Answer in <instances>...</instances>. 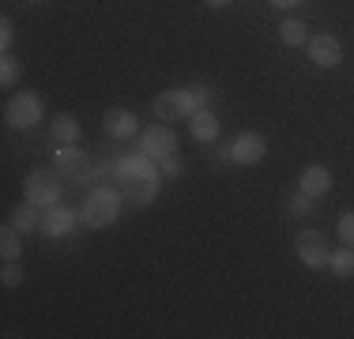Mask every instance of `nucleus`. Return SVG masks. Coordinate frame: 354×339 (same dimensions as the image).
Here are the masks:
<instances>
[{
    "mask_svg": "<svg viewBox=\"0 0 354 339\" xmlns=\"http://www.w3.org/2000/svg\"><path fill=\"white\" fill-rule=\"evenodd\" d=\"M140 151L147 158H155V163H162V158H174L177 155V132L170 125H147L140 136Z\"/></svg>",
    "mask_w": 354,
    "mask_h": 339,
    "instance_id": "20e7f679",
    "label": "nucleus"
},
{
    "mask_svg": "<svg viewBox=\"0 0 354 339\" xmlns=\"http://www.w3.org/2000/svg\"><path fill=\"white\" fill-rule=\"evenodd\" d=\"M275 8H294V4H301V0H272Z\"/></svg>",
    "mask_w": 354,
    "mask_h": 339,
    "instance_id": "bb28decb",
    "label": "nucleus"
},
{
    "mask_svg": "<svg viewBox=\"0 0 354 339\" xmlns=\"http://www.w3.org/2000/svg\"><path fill=\"white\" fill-rule=\"evenodd\" d=\"M12 38H15V27H12V19H8V15H4V19H0V46H12Z\"/></svg>",
    "mask_w": 354,
    "mask_h": 339,
    "instance_id": "393cba45",
    "label": "nucleus"
},
{
    "mask_svg": "<svg viewBox=\"0 0 354 339\" xmlns=\"http://www.w3.org/2000/svg\"><path fill=\"white\" fill-rule=\"evenodd\" d=\"M41 121V98L30 95V91H23V95H15L8 102V125L12 129H35Z\"/></svg>",
    "mask_w": 354,
    "mask_h": 339,
    "instance_id": "0eeeda50",
    "label": "nucleus"
},
{
    "mask_svg": "<svg viewBox=\"0 0 354 339\" xmlns=\"http://www.w3.org/2000/svg\"><path fill=\"white\" fill-rule=\"evenodd\" d=\"M155 113H158V121H181L185 117L181 91H162V95L155 98Z\"/></svg>",
    "mask_w": 354,
    "mask_h": 339,
    "instance_id": "2eb2a0df",
    "label": "nucleus"
},
{
    "mask_svg": "<svg viewBox=\"0 0 354 339\" xmlns=\"http://www.w3.org/2000/svg\"><path fill=\"white\" fill-rule=\"evenodd\" d=\"M290 211H294V215H309V211H313V196L298 189V192L290 196Z\"/></svg>",
    "mask_w": 354,
    "mask_h": 339,
    "instance_id": "412c9836",
    "label": "nucleus"
},
{
    "mask_svg": "<svg viewBox=\"0 0 354 339\" xmlns=\"http://www.w3.org/2000/svg\"><path fill=\"white\" fill-rule=\"evenodd\" d=\"M53 170L64 177V181H75V185L91 181V163H87V155H83V151L75 147V143H64V147L57 151Z\"/></svg>",
    "mask_w": 354,
    "mask_h": 339,
    "instance_id": "423d86ee",
    "label": "nucleus"
},
{
    "mask_svg": "<svg viewBox=\"0 0 354 339\" xmlns=\"http://www.w3.org/2000/svg\"><path fill=\"white\" fill-rule=\"evenodd\" d=\"M294 249H298V260H301L306 268H324L328 257H332L320 230H301L298 237H294Z\"/></svg>",
    "mask_w": 354,
    "mask_h": 339,
    "instance_id": "6e6552de",
    "label": "nucleus"
},
{
    "mask_svg": "<svg viewBox=\"0 0 354 339\" xmlns=\"http://www.w3.org/2000/svg\"><path fill=\"white\" fill-rule=\"evenodd\" d=\"M41 219H46V211H38V203H35V200L19 203V208L12 211V226H15V230H19V234L41 230Z\"/></svg>",
    "mask_w": 354,
    "mask_h": 339,
    "instance_id": "ddd939ff",
    "label": "nucleus"
},
{
    "mask_svg": "<svg viewBox=\"0 0 354 339\" xmlns=\"http://www.w3.org/2000/svg\"><path fill=\"white\" fill-rule=\"evenodd\" d=\"M328 268H332L335 275L351 279V275H354V245H343V249H335L332 257H328Z\"/></svg>",
    "mask_w": 354,
    "mask_h": 339,
    "instance_id": "f3484780",
    "label": "nucleus"
},
{
    "mask_svg": "<svg viewBox=\"0 0 354 339\" xmlns=\"http://www.w3.org/2000/svg\"><path fill=\"white\" fill-rule=\"evenodd\" d=\"M27 200H35L38 208L61 203V174L57 170H30L27 174Z\"/></svg>",
    "mask_w": 354,
    "mask_h": 339,
    "instance_id": "7ed1b4c3",
    "label": "nucleus"
},
{
    "mask_svg": "<svg viewBox=\"0 0 354 339\" xmlns=\"http://www.w3.org/2000/svg\"><path fill=\"white\" fill-rule=\"evenodd\" d=\"M279 38L286 42V46H306V42H309V34H306V23H298V19H286L283 27H279Z\"/></svg>",
    "mask_w": 354,
    "mask_h": 339,
    "instance_id": "6ab92c4d",
    "label": "nucleus"
},
{
    "mask_svg": "<svg viewBox=\"0 0 354 339\" xmlns=\"http://www.w3.org/2000/svg\"><path fill=\"white\" fill-rule=\"evenodd\" d=\"M335 230H339V241L343 245H354V211L339 215V226H335Z\"/></svg>",
    "mask_w": 354,
    "mask_h": 339,
    "instance_id": "4be33fe9",
    "label": "nucleus"
},
{
    "mask_svg": "<svg viewBox=\"0 0 354 339\" xmlns=\"http://www.w3.org/2000/svg\"><path fill=\"white\" fill-rule=\"evenodd\" d=\"M106 121V132L113 136V140H129V136H140V121L132 109H109L102 117Z\"/></svg>",
    "mask_w": 354,
    "mask_h": 339,
    "instance_id": "9b49d317",
    "label": "nucleus"
},
{
    "mask_svg": "<svg viewBox=\"0 0 354 339\" xmlns=\"http://www.w3.org/2000/svg\"><path fill=\"white\" fill-rule=\"evenodd\" d=\"M207 8H226V4H234V0H204Z\"/></svg>",
    "mask_w": 354,
    "mask_h": 339,
    "instance_id": "a878e982",
    "label": "nucleus"
},
{
    "mask_svg": "<svg viewBox=\"0 0 354 339\" xmlns=\"http://www.w3.org/2000/svg\"><path fill=\"white\" fill-rule=\"evenodd\" d=\"M158 174H162V177H177V174H181V163H177V155H174V158H162V163H158Z\"/></svg>",
    "mask_w": 354,
    "mask_h": 339,
    "instance_id": "b1692460",
    "label": "nucleus"
},
{
    "mask_svg": "<svg viewBox=\"0 0 354 339\" xmlns=\"http://www.w3.org/2000/svg\"><path fill=\"white\" fill-rule=\"evenodd\" d=\"M0 83H4V87H15V83H19V61L8 57V53H4V64H0Z\"/></svg>",
    "mask_w": 354,
    "mask_h": 339,
    "instance_id": "aec40b11",
    "label": "nucleus"
},
{
    "mask_svg": "<svg viewBox=\"0 0 354 339\" xmlns=\"http://www.w3.org/2000/svg\"><path fill=\"white\" fill-rule=\"evenodd\" d=\"M75 219H80V211L64 208V203H53V208L46 211V219H41V234L49 237H68L75 230Z\"/></svg>",
    "mask_w": 354,
    "mask_h": 339,
    "instance_id": "9d476101",
    "label": "nucleus"
},
{
    "mask_svg": "<svg viewBox=\"0 0 354 339\" xmlns=\"http://www.w3.org/2000/svg\"><path fill=\"white\" fill-rule=\"evenodd\" d=\"M158 181L162 174H117V185H121V196L132 208H143L158 196Z\"/></svg>",
    "mask_w": 354,
    "mask_h": 339,
    "instance_id": "f03ea898",
    "label": "nucleus"
},
{
    "mask_svg": "<svg viewBox=\"0 0 354 339\" xmlns=\"http://www.w3.org/2000/svg\"><path fill=\"white\" fill-rule=\"evenodd\" d=\"M189 132H192V140L212 143L215 136H218V121H215V113H207V109H196V113L189 117Z\"/></svg>",
    "mask_w": 354,
    "mask_h": 339,
    "instance_id": "4468645a",
    "label": "nucleus"
},
{
    "mask_svg": "<svg viewBox=\"0 0 354 339\" xmlns=\"http://www.w3.org/2000/svg\"><path fill=\"white\" fill-rule=\"evenodd\" d=\"M264 155H268V143L260 132H238L230 140V147H226V158L238 166H257Z\"/></svg>",
    "mask_w": 354,
    "mask_h": 339,
    "instance_id": "39448f33",
    "label": "nucleus"
},
{
    "mask_svg": "<svg viewBox=\"0 0 354 339\" xmlns=\"http://www.w3.org/2000/svg\"><path fill=\"white\" fill-rule=\"evenodd\" d=\"M306 49H309V61L317 68H335L343 61V46H339L335 34H313V38L306 42Z\"/></svg>",
    "mask_w": 354,
    "mask_h": 339,
    "instance_id": "1a4fd4ad",
    "label": "nucleus"
},
{
    "mask_svg": "<svg viewBox=\"0 0 354 339\" xmlns=\"http://www.w3.org/2000/svg\"><path fill=\"white\" fill-rule=\"evenodd\" d=\"M298 189L301 192H309V196H324L328 189H332V170L328 166H306L301 170V177H298Z\"/></svg>",
    "mask_w": 354,
    "mask_h": 339,
    "instance_id": "f8f14e48",
    "label": "nucleus"
},
{
    "mask_svg": "<svg viewBox=\"0 0 354 339\" xmlns=\"http://www.w3.org/2000/svg\"><path fill=\"white\" fill-rule=\"evenodd\" d=\"M49 136H53L57 143H75L80 140V125H75L72 113H57L53 117V129H49Z\"/></svg>",
    "mask_w": 354,
    "mask_h": 339,
    "instance_id": "dca6fc26",
    "label": "nucleus"
},
{
    "mask_svg": "<svg viewBox=\"0 0 354 339\" xmlns=\"http://www.w3.org/2000/svg\"><path fill=\"white\" fill-rule=\"evenodd\" d=\"M0 253H4V260H19V253H23V241H19V230H15L12 223L0 230Z\"/></svg>",
    "mask_w": 354,
    "mask_h": 339,
    "instance_id": "a211bd4d",
    "label": "nucleus"
},
{
    "mask_svg": "<svg viewBox=\"0 0 354 339\" xmlns=\"http://www.w3.org/2000/svg\"><path fill=\"white\" fill-rule=\"evenodd\" d=\"M0 279H4V286H19L23 283V268L15 264V260H8L4 271H0Z\"/></svg>",
    "mask_w": 354,
    "mask_h": 339,
    "instance_id": "5701e85b",
    "label": "nucleus"
},
{
    "mask_svg": "<svg viewBox=\"0 0 354 339\" xmlns=\"http://www.w3.org/2000/svg\"><path fill=\"white\" fill-rule=\"evenodd\" d=\"M121 203H124L121 192H113V189H95V192L87 196V203H83V211H80L83 226H91V230H102V226L117 223V215H121Z\"/></svg>",
    "mask_w": 354,
    "mask_h": 339,
    "instance_id": "f257e3e1",
    "label": "nucleus"
}]
</instances>
